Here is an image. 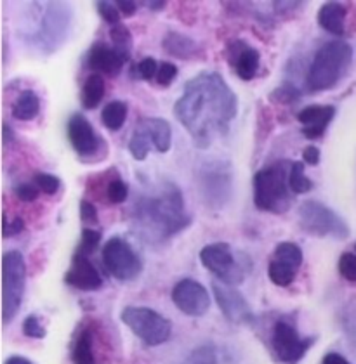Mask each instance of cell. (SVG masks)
I'll return each instance as SVG.
<instances>
[{
    "instance_id": "3957f363",
    "label": "cell",
    "mask_w": 356,
    "mask_h": 364,
    "mask_svg": "<svg viewBox=\"0 0 356 364\" xmlns=\"http://www.w3.org/2000/svg\"><path fill=\"white\" fill-rule=\"evenodd\" d=\"M292 164L276 161L266 168H261L254 176V205L257 210L270 212L275 215L290 210L294 203V193L288 184V173Z\"/></svg>"
},
{
    "instance_id": "52a82bcc",
    "label": "cell",
    "mask_w": 356,
    "mask_h": 364,
    "mask_svg": "<svg viewBox=\"0 0 356 364\" xmlns=\"http://www.w3.org/2000/svg\"><path fill=\"white\" fill-rule=\"evenodd\" d=\"M299 225L308 235L318 238L346 240L350 236V225L339 213L316 200H308L299 207Z\"/></svg>"
},
{
    "instance_id": "8fae6325",
    "label": "cell",
    "mask_w": 356,
    "mask_h": 364,
    "mask_svg": "<svg viewBox=\"0 0 356 364\" xmlns=\"http://www.w3.org/2000/svg\"><path fill=\"white\" fill-rule=\"evenodd\" d=\"M315 343L313 336L303 338L294 326L287 321H276L273 326L271 346L276 358L285 364H295L304 358L310 347Z\"/></svg>"
},
{
    "instance_id": "f1b7e54d",
    "label": "cell",
    "mask_w": 356,
    "mask_h": 364,
    "mask_svg": "<svg viewBox=\"0 0 356 364\" xmlns=\"http://www.w3.org/2000/svg\"><path fill=\"white\" fill-rule=\"evenodd\" d=\"M110 37H112L113 49L127 61L130 56V49H132V35H130L127 26L122 25V23L120 25H115L112 31H110Z\"/></svg>"
},
{
    "instance_id": "74e56055",
    "label": "cell",
    "mask_w": 356,
    "mask_h": 364,
    "mask_svg": "<svg viewBox=\"0 0 356 364\" xmlns=\"http://www.w3.org/2000/svg\"><path fill=\"white\" fill-rule=\"evenodd\" d=\"M96 7L98 11H100L101 18L105 19L106 23H110V25H120V11H118V7H115L112 2H105V0H100V2H96Z\"/></svg>"
},
{
    "instance_id": "484cf974",
    "label": "cell",
    "mask_w": 356,
    "mask_h": 364,
    "mask_svg": "<svg viewBox=\"0 0 356 364\" xmlns=\"http://www.w3.org/2000/svg\"><path fill=\"white\" fill-rule=\"evenodd\" d=\"M103 124L112 132L120 130L127 118V105L124 101H110L101 113Z\"/></svg>"
},
{
    "instance_id": "603a6c76",
    "label": "cell",
    "mask_w": 356,
    "mask_h": 364,
    "mask_svg": "<svg viewBox=\"0 0 356 364\" xmlns=\"http://www.w3.org/2000/svg\"><path fill=\"white\" fill-rule=\"evenodd\" d=\"M41 113V99L33 90H23L21 96L16 99L13 106V117L16 120L21 122H30L33 120L37 114Z\"/></svg>"
},
{
    "instance_id": "8992f818",
    "label": "cell",
    "mask_w": 356,
    "mask_h": 364,
    "mask_svg": "<svg viewBox=\"0 0 356 364\" xmlns=\"http://www.w3.org/2000/svg\"><path fill=\"white\" fill-rule=\"evenodd\" d=\"M26 284L25 257L18 250L4 253L2 257V319L9 324L21 307Z\"/></svg>"
},
{
    "instance_id": "7402d4cb",
    "label": "cell",
    "mask_w": 356,
    "mask_h": 364,
    "mask_svg": "<svg viewBox=\"0 0 356 364\" xmlns=\"http://www.w3.org/2000/svg\"><path fill=\"white\" fill-rule=\"evenodd\" d=\"M162 46H164V49L171 56L177 59H193L199 56L200 53L199 43L193 41V38H189L188 35L177 33V31H169L164 37Z\"/></svg>"
},
{
    "instance_id": "44dd1931",
    "label": "cell",
    "mask_w": 356,
    "mask_h": 364,
    "mask_svg": "<svg viewBox=\"0 0 356 364\" xmlns=\"http://www.w3.org/2000/svg\"><path fill=\"white\" fill-rule=\"evenodd\" d=\"M140 124L146 129L153 148L158 153H167L171 149L172 130L167 120H164V118H145Z\"/></svg>"
},
{
    "instance_id": "7a4b0ae2",
    "label": "cell",
    "mask_w": 356,
    "mask_h": 364,
    "mask_svg": "<svg viewBox=\"0 0 356 364\" xmlns=\"http://www.w3.org/2000/svg\"><path fill=\"white\" fill-rule=\"evenodd\" d=\"M137 231L150 241H164L192 224L184 210L183 193L172 182L158 186L153 195L137 198L132 213Z\"/></svg>"
},
{
    "instance_id": "836d02e7",
    "label": "cell",
    "mask_w": 356,
    "mask_h": 364,
    "mask_svg": "<svg viewBox=\"0 0 356 364\" xmlns=\"http://www.w3.org/2000/svg\"><path fill=\"white\" fill-rule=\"evenodd\" d=\"M127 196H129V186L125 184L124 181L115 179L110 182L108 188H106V198H108L110 203L120 205L127 200Z\"/></svg>"
},
{
    "instance_id": "ab89813d",
    "label": "cell",
    "mask_w": 356,
    "mask_h": 364,
    "mask_svg": "<svg viewBox=\"0 0 356 364\" xmlns=\"http://www.w3.org/2000/svg\"><path fill=\"white\" fill-rule=\"evenodd\" d=\"M176 77H177V66L172 65V63H162L157 73L158 85L169 87L174 80H176Z\"/></svg>"
},
{
    "instance_id": "e0dca14e",
    "label": "cell",
    "mask_w": 356,
    "mask_h": 364,
    "mask_svg": "<svg viewBox=\"0 0 356 364\" xmlns=\"http://www.w3.org/2000/svg\"><path fill=\"white\" fill-rule=\"evenodd\" d=\"M65 281L70 287L84 291L100 290L103 284L100 271L90 262L89 257L80 255V253H75L73 259H71V266L66 271Z\"/></svg>"
},
{
    "instance_id": "5bb4252c",
    "label": "cell",
    "mask_w": 356,
    "mask_h": 364,
    "mask_svg": "<svg viewBox=\"0 0 356 364\" xmlns=\"http://www.w3.org/2000/svg\"><path fill=\"white\" fill-rule=\"evenodd\" d=\"M38 28L35 33L37 43L41 47H47L49 50H54L66 37L68 30V11L61 7L59 4H49V9L46 11L43 18L38 19Z\"/></svg>"
},
{
    "instance_id": "f35d334b",
    "label": "cell",
    "mask_w": 356,
    "mask_h": 364,
    "mask_svg": "<svg viewBox=\"0 0 356 364\" xmlns=\"http://www.w3.org/2000/svg\"><path fill=\"white\" fill-rule=\"evenodd\" d=\"M23 333L30 336V338H43L46 336V328L42 326L41 319L37 316H28L23 321Z\"/></svg>"
},
{
    "instance_id": "1f68e13d",
    "label": "cell",
    "mask_w": 356,
    "mask_h": 364,
    "mask_svg": "<svg viewBox=\"0 0 356 364\" xmlns=\"http://www.w3.org/2000/svg\"><path fill=\"white\" fill-rule=\"evenodd\" d=\"M100 241H101V232L96 231V229L87 228L82 231V241H80V245H78L77 252L75 253H80V255L89 257L90 253L96 250L98 245H100Z\"/></svg>"
},
{
    "instance_id": "d6a6232c",
    "label": "cell",
    "mask_w": 356,
    "mask_h": 364,
    "mask_svg": "<svg viewBox=\"0 0 356 364\" xmlns=\"http://www.w3.org/2000/svg\"><path fill=\"white\" fill-rule=\"evenodd\" d=\"M183 364H217V354L212 346H201L186 358Z\"/></svg>"
},
{
    "instance_id": "e575fe53",
    "label": "cell",
    "mask_w": 356,
    "mask_h": 364,
    "mask_svg": "<svg viewBox=\"0 0 356 364\" xmlns=\"http://www.w3.org/2000/svg\"><path fill=\"white\" fill-rule=\"evenodd\" d=\"M299 90L290 84H283L282 87H278V89L273 90L270 96L271 101L280 102V105H292V102L299 101Z\"/></svg>"
},
{
    "instance_id": "d4e9b609",
    "label": "cell",
    "mask_w": 356,
    "mask_h": 364,
    "mask_svg": "<svg viewBox=\"0 0 356 364\" xmlns=\"http://www.w3.org/2000/svg\"><path fill=\"white\" fill-rule=\"evenodd\" d=\"M105 96V80L100 73H93L87 77L84 87H82V105L87 109L96 108Z\"/></svg>"
},
{
    "instance_id": "ffe728a7",
    "label": "cell",
    "mask_w": 356,
    "mask_h": 364,
    "mask_svg": "<svg viewBox=\"0 0 356 364\" xmlns=\"http://www.w3.org/2000/svg\"><path fill=\"white\" fill-rule=\"evenodd\" d=\"M346 16L347 9L341 2H327L318 11V23L323 30L335 37H342L346 33Z\"/></svg>"
},
{
    "instance_id": "d6986e66",
    "label": "cell",
    "mask_w": 356,
    "mask_h": 364,
    "mask_svg": "<svg viewBox=\"0 0 356 364\" xmlns=\"http://www.w3.org/2000/svg\"><path fill=\"white\" fill-rule=\"evenodd\" d=\"M125 65V59L106 43H96L89 53V66L98 73L117 77Z\"/></svg>"
},
{
    "instance_id": "9c48e42d",
    "label": "cell",
    "mask_w": 356,
    "mask_h": 364,
    "mask_svg": "<svg viewBox=\"0 0 356 364\" xmlns=\"http://www.w3.org/2000/svg\"><path fill=\"white\" fill-rule=\"evenodd\" d=\"M200 195L205 205L221 208L228 203L233 193V172L228 161L214 160L201 165L199 170Z\"/></svg>"
},
{
    "instance_id": "4316f807",
    "label": "cell",
    "mask_w": 356,
    "mask_h": 364,
    "mask_svg": "<svg viewBox=\"0 0 356 364\" xmlns=\"http://www.w3.org/2000/svg\"><path fill=\"white\" fill-rule=\"evenodd\" d=\"M273 260H278V262L287 264V266L299 271L300 264H303V250L292 241H283L273 252Z\"/></svg>"
},
{
    "instance_id": "7c38bea8",
    "label": "cell",
    "mask_w": 356,
    "mask_h": 364,
    "mask_svg": "<svg viewBox=\"0 0 356 364\" xmlns=\"http://www.w3.org/2000/svg\"><path fill=\"white\" fill-rule=\"evenodd\" d=\"M174 306L192 318H200L211 307V296L204 284L195 279H181L172 290Z\"/></svg>"
},
{
    "instance_id": "4dcf8cb0",
    "label": "cell",
    "mask_w": 356,
    "mask_h": 364,
    "mask_svg": "<svg viewBox=\"0 0 356 364\" xmlns=\"http://www.w3.org/2000/svg\"><path fill=\"white\" fill-rule=\"evenodd\" d=\"M295 274H298V269L271 259L270 267H268V276L276 287H288L295 279Z\"/></svg>"
},
{
    "instance_id": "b9f144b4",
    "label": "cell",
    "mask_w": 356,
    "mask_h": 364,
    "mask_svg": "<svg viewBox=\"0 0 356 364\" xmlns=\"http://www.w3.org/2000/svg\"><path fill=\"white\" fill-rule=\"evenodd\" d=\"M38 193H41V189H38L37 186H31V184H19L16 186L14 189V195L18 196V200L25 201V203H30V201L37 200Z\"/></svg>"
},
{
    "instance_id": "cb8c5ba5",
    "label": "cell",
    "mask_w": 356,
    "mask_h": 364,
    "mask_svg": "<svg viewBox=\"0 0 356 364\" xmlns=\"http://www.w3.org/2000/svg\"><path fill=\"white\" fill-rule=\"evenodd\" d=\"M71 361L73 364H96V355H94V335L89 328L80 331L77 336L71 352Z\"/></svg>"
},
{
    "instance_id": "7bdbcfd3",
    "label": "cell",
    "mask_w": 356,
    "mask_h": 364,
    "mask_svg": "<svg viewBox=\"0 0 356 364\" xmlns=\"http://www.w3.org/2000/svg\"><path fill=\"white\" fill-rule=\"evenodd\" d=\"M23 229H25V220L21 217H14L11 223L7 219H4V236L6 238L19 235V232H23Z\"/></svg>"
},
{
    "instance_id": "ac0fdd59",
    "label": "cell",
    "mask_w": 356,
    "mask_h": 364,
    "mask_svg": "<svg viewBox=\"0 0 356 364\" xmlns=\"http://www.w3.org/2000/svg\"><path fill=\"white\" fill-rule=\"evenodd\" d=\"M335 117V108L332 105L327 106H308L298 113V120L303 124V136L308 139H320L325 134L327 127Z\"/></svg>"
},
{
    "instance_id": "bcb514c9",
    "label": "cell",
    "mask_w": 356,
    "mask_h": 364,
    "mask_svg": "<svg viewBox=\"0 0 356 364\" xmlns=\"http://www.w3.org/2000/svg\"><path fill=\"white\" fill-rule=\"evenodd\" d=\"M117 6H118V11H120V13L124 14L125 18H129V16L136 14V11H137V4L136 2H130V0H118Z\"/></svg>"
},
{
    "instance_id": "f6af8a7d",
    "label": "cell",
    "mask_w": 356,
    "mask_h": 364,
    "mask_svg": "<svg viewBox=\"0 0 356 364\" xmlns=\"http://www.w3.org/2000/svg\"><path fill=\"white\" fill-rule=\"evenodd\" d=\"M303 160L308 165H318L320 164V149L316 146H308L303 151Z\"/></svg>"
},
{
    "instance_id": "60d3db41",
    "label": "cell",
    "mask_w": 356,
    "mask_h": 364,
    "mask_svg": "<svg viewBox=\"0 0 356 364\" xmlns=\"http://www.w3.org/2000/svg\"><path fill=\"white\" fill-rule=\"evenodd\" d=\"M158 63L153 58H145L142 61L137 65V75L142 78V80H152L153 77L157 78L158 73Z\"/></svg>"
},
{
    "instance_id": "4fadbf2b",
    "label": "cell",
    "mask_w": 356,
    "mask_h": 364,
    "mask_svg": "<svg viewBox=\"0 0 356 364\" xmlns=\"http://www.w3.org/2000/svg\"><path fill=\"white\" fill-rule=\"evenodd\" d=\"M212 291L214 296H216L217 306H219L221 312H223L224 318H226L229 323L251 324L254 321V314H252L251 306H248L245 296L240 294L236 288L214 281Z\"/></svg>"
},
{
    "instance_id": "6da1fadb",
    "label": "cell",
    "mask_w": 356,
    "mask_h": 364,
    "mask_svg": "<svg viewBox=\"0 0 356 364\" xmlns=\"http://www.w3.org/2000/svg\"><path fill=\"white\" fill-rule=\"evenodd\" d=\"M239 112V99L216 71H204L186 82L183 96L174 105V114L199 148H209L224 136Z\"/></svg>"
},
{
    "instance_id": "30bf717a",
    "label": "cell",
    "mask_w": 356,
    "mask_h": 364,
    "mask_svg": "<svg viewBox=\"0 0 356 364\" xmlns=\"http://www.w3.org/2000/svg\"><path fill=\"white\" fill-rule=\"evenodd\" d=\"M103 264L118 281H132L141 274L142 262L125 240L112 238L103 248Z\"/></svg>"
},
{
    "instance_id": "7dc6e473",
    "label": "cell",
    "mask_w": 356,
    "mask_h": 364,
    "mask_svg": "<svg viewBox=\"0 0 356 364\" xmlns=\"http://www.w3.org/2000/svg\"><path fill=\"white\" fill-rule=\"evenodd\" d=\"M322 364H351L346 358H342L337 352H328V354L323 358Z\"/></svg>"
},
{
    "instance_id": "f546056e",
    "label": "cell",
    "mask_w": 356,
    "mask_h": 364,
    "mask_svg": "<svg viewBox=\"0 0 356 364\" xmlns=\"http://www.w3.org/2000/svg\"><path fill=\"white\" fill-rule=\"evenodd\" d=\"M288 184L294 195H303L313 189V181L308 179L304 173V164L303 161H294L290 167V173H288Z\"/></svg>"
},
{
    "instance_id": "83f0119b",
    "label": "cell",
    "mask_w": 356,
    "mask_h": 364,
    "mask_svg": "<svg viewBox=\"0 0 356 364\" xmlns=\"http://www.w3.org/2000/svg\"><path fill=\"white\" fill-rule=\"evenodd\" d=\"M150 149H152V139H150L148 132L141 124L136 125V130H134L132 137L129 141V151L136 158L137 161L146 160Z\"/></svg>"
},
{
    "instance_id": "277c9868",
    "label": "cell",
    "mask_w": 356,
    "mask_h": 364,
    "mask_svg": "<svg viewBox=\"0 0 356 364\" xmlns=\"http://www.w3.org/2000/svg\"><path fill=\"white\" fill-rule=\"evenodd\" d=\"M353 61V49L342 41L323 43L308 70L306 85L311 92H322L339 84Z\"/></svg>"
},
{
    "instance_id": "9a60e30c",
    "label": "cell",
    "mask_w": 356,
    "mask_h": 364,
    "mask_svg": "<svg viewBox=\"0 0 356 364\" xmlns=\"http://www.w3.org/2000/svg\"><path fill=\"white\" fill-rule=\"evenodd\" d=\"M66 132H68L71 148L77 151L80 158H93L100 154L101 137L98 136L90 122L85 117H82L80 113L71 114Z\"/></svg>"
},
{
    "instance_id": "8d00e7d4",
    "label": "cell",
    "mask_w": 356,
    "mask_h": 364,
    "mask_svg": "<svg viewBox=\"0 0 356 364\" xmlns=\"http://www.w3.org/2000/svg\"><path fill=\"white\" fill-rule=\"evenodd\" d=\"M339 272L344 279L356 283V255L355 253H342L339 259Z\"/></svg>"
},
{
    "instance_id": "816d5d0a",
    "label": "cell",
    "mask_w": 356,
    "mask_h": 364,
    "mask_svg": "<svg viewBox=\"0 0 356 364\" xmlns=\"http://www.w3.org/2000/svg\"><path fill=\"white\" fill-rule=\"evenodd\" d=\"M355 248H356V245H355Z\"/></svg>"
},
{
    "instance_id": "c3c4849f",
    "label": "cell",
    "mask_w": 356,
    "mask_h": 364,
    "mask_svg": "<svg viewBox=\"0 0 356 364\" xmlns=\"http://www.w3.org/2000/svg\"><path fill=\"white\" fill-rule=\"evenodd\" d=\"M4 364H33V363H31L30 359L21 358V355H13V358L7 359V361Z\"/></svg>"
},
{
    "instance_id": "5b68a950",
    "label": "cell",
    "mask_w": 356,
    "mask_h": 364,
    "mask_svg": "<svg viewBox=\"0 0 356 364\" xmlns=\"http://www.w3.org/2000/svg\"><path fill=\"white\" fill-rule=\"evenodd\" d=\"M200 260L204 267L209 269L221 283L229 287L242 283L252 269V260L244 253L239 257V253L233 252V248L224 241H217L201 248Z\"/></svg>"
},
{
    "instance_id": "681fc988",
    "label": "cell",
    "mask_w": 356,
    "mask_h": 364,
    "mask_svg": "<svg viewBox=\"0 0 356 364\" xmlns=\"http://www.w3.org/2000/svg\"><path fill=\"white\" fill-rule=\"evenodd\" d=\"M11 139H13V130H11V127L7 124H4V142H9Z\"/></svg>"
},
{
    "instance_id": "ba28073f",
    "label": "cell",
    "mask_w": 356,
    "mask_h": 364,
    "mask_svg": "<svg viewBox=\"0 0 356 364\" xmlns=\"http://www.w3.org/2000/svg\"><path fill=\"white\" fill-rule=\"evenodd\" d=\"M120 319L137 338L150 347L162 346L171 338V321L150 307H125L122 311Z\"/></svg>"
},
{
    "instance_id": "ee69618b",
    "label": "cell",
    "mask_w": 356,
    "mask_h": 364,
    "mask_svg": "<svg viewBox=\"0 0 356 364\" xmlns=\"http://www.w3.org/2000/svg\"><path fill=\"white\" fill-rule=\"evenodd\" d=\"M80 217L87 224H98V210L90 201H80Z\"/></svg>"
},
{
    "instance_id": "d590c367",
    "label": "cell",
    "mask_w": 356,
    "mask_h": 364,
    "mask_svg": "<svg viewBox=\"0 0 356 364\" xmlns=\"http://www.w3.org/2000/svg\"><path fill=\"white\" fill-rule=\"evenodd\" d=\"M35 184H37V188L46 193V195H56L59 188H61V181H59L56 176H53V173L46 172L35 173Z\"/></svg>"
},
{
    "instance_id": "2e32d148",
    "label": "cell",
    "mask_w": 356,
    "mask_h": 364,
    "mask_svg": "<svg viewBox=\"0 0 356 364\" xmlns=\"http://www.w3.org/2000/svg\"><path fill=\"white\" fill-rule=\"evenodd\" d=\"M226 58L233 71L236 73V77L242 78V80H252L257 75V70H259L261 65V54L259 50L248 46L247 42H229L226 49Z\"/></svg>"
},
{
    "instance_id": "f907efd6",
    "label": "cell",
    "mask_w": 356,
    "mask_h": 364,
    "mask_svg": "<svg viewBox=\"0 0 356 364\" xmlns=\"http://www.w3.org/2000/svg\"><path fill=\"white\" fill-rule=\"evenodd\" d=\"M148 6L152 11H162L165 6H167V4L165 2H148Z\"/></svg>"
}]
</instances>
